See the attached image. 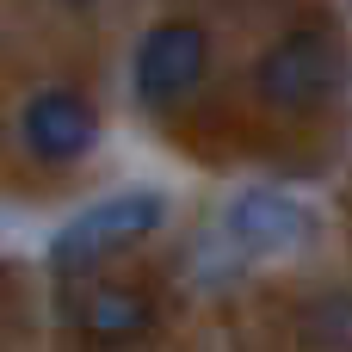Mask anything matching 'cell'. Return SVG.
<instances>
[{
	"instance_id": "obj_3",
	"label": "cell",
	"mask_w": 352,
	"mask_h": 352,
	"mask_svg": "<svg viewBox=\"0 0 352 352\" xmlns=\"http://www.w3.org/2000/svg\"><path fill=\"white\" fill-rule=\"evenodd\" d=\"M210 74V37L204 25H186V19H167L155 25L142 43H136V62H130V80H136V99L155 105V111H173L186 105Z\"/></svg>"
},
{
	"instance_id": "obj_6",
	"label": "cell",
	"mask_w": 352,
	"mask_h": 352,
	"mask_svg": "<svg viewBox=\"0 0 352 352\" xmlns=\"http://www.w3.org/2000/svg\"><path fill=\"white\" fill-rule=\"evenodd\" d=\"M80 328H87V340L118 346V340H136V334L155 328V303L142 291H130V285H99L87 297V309H80Z\"/></svg>"
},
{
	"instance_id": "obj_2",
	"label": "cell",
	"mask_w": 352,
	"mask_h": 352,
	"mask_svg": "<svg viewBox=\"0 0 352 352\" xmlns=\"http://www.w3.org/2000/svg\"><path fill=\"white\" fill-rule=\"evenodd\" d=\"M161 223H167V204H161V192H148V186L111 192V198L87 204L80 217H68V223L56 229V241H50V266H56V272H93L99 260L124 254L130 241L155 235Z\"/></svg>"
},
{
	"instance_id": "obj_1",
	"label": "cell",
	"mask_w": 352,
	"mask_h": 352,
	"mask_svg": "<svg viewBox=\"0 0 352 352\" xmlns=\"http://www.w3.org/2000/svg\"><path fill=\"white\" fill-rule=\"evenodd\" d=\"M340 87H346V50H340V37L322 31V25L285 31V37H278L272 50H260V62H254V93H260L272 111H285V118H309V111L334 105Z\"/></svg>"
},
{
	"instance_id": "obj_5",
	"label": "cell",
	"mask_w": 352,
	"mask_h": 352,
	"mask_svg": "<svg viewBox=\"0 0 352 352\" xmlns=\"http://www.w3.org/2000/svg\"><path fill=\"white\" fill-rule=\"evenodd\" d=\"M223 235L241 248V254H297L309 235H316V210L278 186H254L229 204L223 217Z\"/></svg>"
},
{
	"instance_id": "obj_4",
	"label": "cell",
	"mask_w": 352,
	"mask_h": 352,
	"mask_svg": "<svg viewBox=\"0 0 352 352\" xmlns=\"http://www.w3.org/2000/svg\"><path fill=\"white\" fill-rule=\"evenodd\" d=\"M19 142L43 167H74L99 142V111L74 87H37L25 99V111H19Z\"/></svg>"
}]
</instances>
